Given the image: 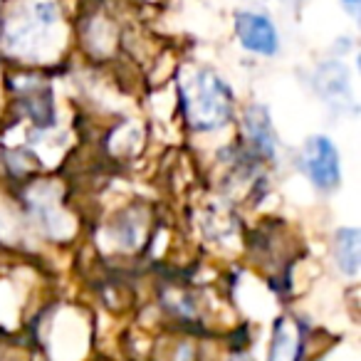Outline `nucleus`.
Wrapping results in <instances>:
<instances>
[{
	"label": "nucleus",
	"mask_w": 361,
	"mask_h": 361,
	"mask_svg": "<svg viewBox=\"0 0 361 361\" xmlns=\"http://www.w3.org/2000/svg\"><path fill=\"white\" fill-rule=\"evenodd\" d=\"M297 349H300V346H297V336L290 331V324H287V322H277L270 361H295Z\"/></svg>",
	"instance_id": "423d86ee"
},
{
	"label": "nucleus",
	"mask_w": 361,
	"mask_h": 361,
	"mask_svg": "<svg viewBox=\"0 0 361 361\" xmlns=\"http://www.w3.org/2000/svg\"><path fill=\"white\" fill-rule=\"evenodd\" d=\"M300 166L317 191H334L341 183L339 151L326 136H310L302 146Z\"/></svg>",
	"instance_id": "f03ea898"
},
{
	"label": "nucleus",
	"mask_w": 361,
	"mask_h": 361,
	"mask_svg": "<svg viewBox=\"0 0 361 361\" xmlns=\"http://www.w3.org/2000/svg\"><path fill=\"white\" fill-rule=\"evenodd\" d=\"M235 35L238 42L247 52H255V55L272 57L277 52V47H280V37H277L275 25H272L270 18L260 16V13H238Z\"/></svg>",
	"instance_id": "7ed1b4c3"
},
{
	"label": "nucleus",
	"mask_w": 361,
	"mask_h": 361,
	"mask_svg": "<svg viewBox=\"0 0 361 361\" xmlns=\"http://www.w3.org/2000/svg\"><path fill=\"white\" fill-rule=\"evenodd\" d=\"M238 361H247V359H238Z\"/></svg>",
	"instance_id": "6e6552de"
},
{
	"label": "nucleus",
	"mask_w": 361,
	"mask_h": 361,
	"mask_svg": "<svg viewBox=\"0 0 361 361\" xmlns=\"http://www.w3.org/2000/svg\"><path fill=\"white\" fill-rule=\"evenodd\" d=\"M334 260L344 275L354 277L359 272L361 262V245H359V231L344 228L334 238Z\"/></svg>",
	"instance_id": "20e7f679"
},
{
	"label": "nucleus",
	"mask_w": 361,
	"mask_h": 361,
	"mask_svg": "<svg viewBox=\"0 0 361 361\" xmlns=\"http://www.w3.org/2000/svg\"><path fill=\"white\" fill-rule=\"evenodd\" d=\"M341 3H344V8H346V11H349V16H351V18L359 16V6H361V0H341Z\"/></svg>",
	"instance_id": "0eeeda50"
},
{
	"label": "nucleus",
	"mask_w": 361,
	"mask_h": 361,
	"mask_svg": "<svg viewBox=\"0 0 361 361\" xmlns=\"http://www.w3.org/2000/svg\"><path fill=\"white\" fill-rule=\"evenodd\" d=\"M245 131L250 141L257 146V151H265L267 156L275 149V131H272L270 116L262 106H250L245 114Z\"/></svg>",
	"instance_id": "39448f33"
},
{
	"label": "nucleus",
	"mask_w": 361,
	"mask_h": 361,
	"mask_svg": "<svg viewBox=\"0 0 361 361\" xmlns=\"http://www.w3.org/2000/svg\"><path fill=\"white\" fill-rule=\"evenodd\" d=\"M180 104L193 129L213 131L231 119L233 97L226 82L218 80L213 72L203 70L193 80L180 85Z\"/></svg>",
	"instance_id": "f257e3e1"
}]
</instances>
